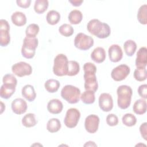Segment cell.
Returning <instances> with one entry per match:
<instances>
[{"label":"cell","mask_w":147,"mask_h":147,"mask_svg":"<svg viewBox=\"0 0 147 147\" xmlns=\"http://www.w3.org/2000/svg\"><path fill=\"white\" fill-rule=\"evenodd\" d=\"M46 19L47 22L52 25H55L59 22L60 20V13L56 10H50L48 12Z\"/></svg>","instance_id":"f1b7e54d"},{"label":"cell","mask_w":147,"mask_h":147,"mask_svg":"<svg viewBox=\"0 0 147 147\" xmlns=\"http://www.w3.org/2000/svg\"><path fill=\"white\" fill-rule=\"evenodd\" d=\"M13 111L16 114H22L26 111L28 106L26 101L22 98H16L13 100L11 105Z\"/></svg>","instance_id":"9a60e30c"},{"label":"cell","mask_w":147,"mask_h":147,"mask_svg":"<svg viewBox=\"0 0 147 147\" xmlns=\"http://www.w3.org/2000/svg\"><path fill=\"white\" fill-rule=\"evenodd\" d=\"M16 3L17 5L22 8H28L30 6V0H17Z\"/></svg>","instance_id":"ab89813d"},{"label":"cell","mask_w":147,"mask_h":147,"mask_svg":"<svg viewBox=\"0 0 147 147\" xmlns=\"http://www.w3.org/2000/svg\"><path fill=\"white\" fill-rule=\"evenodd\" d=\"M133 111L138 115L144 114L146 111V102L145 99H139L137 100L133 106Z\"/></svg>","instance_id":"7402d4cb"},{"label":"cell","mask_w":147,"mask_h":147,"mask_svg":"<svg viewBox=\"0 0 147 147\" xmlns=\"http://www.w3.org/2000/svg\"><path fill=\"white\" fill-rule=\"evenodd\" d=\"M138 93L139 95L144 99L147 98V85L146 84H142L138 88Z\"/></svg>","instance_id":"f35d334b"},{"label":"cell","mask_w":147,"mask_h":147,"mask_svg":"<svg viewBox=\"0 0 147 147\" xmlns=\"http://www.w3.org/2000/svg\"><path fill=\"white\" fill-rule=\"evenodd\" d=\"M22 95L29 102L33 101L36 97V93L34 87L30 84L24 86L21 91Z\"/></svg>","instance_id":"d6986e66"},{"label":"cell","mask_w":147,"mask_h":147,"mask_svg":"<svg viewBox=\"0 0 147 147\" xmlns=\"http://www.w3.org/2000/svg\"><path fill=\"white\" fill-rule=\"evenodd\" d=\"M83 70L84 72L83 76L84 88L86 90L92 91L95 92L98 88V84L95 75L96 72V66L92 63H86L83 65Z\"/></svg>","instance_id":"6da1fadb"},{"label":"cell","mask_w":147,"mask_h":147,"mask_svg":"<svg viewBox=\"0 0 147 147\" xmlns=\"http://www.w3.org/2000/svg\"><path fill=\"white\" fill-rule=\"evenodd\" d=\"M106 123L110 126H116L118 123V118L114 114H110L106 117Z\"/></svg>","instance_id":"74e56055"},{"label":"cell","mask_w":147,"mask_h":147,"mask_svg":"<svg viewBox=\"0 0 147 147\" xmlns=\"http://www.w3.org/2000/svg\"><path fill=\"white\" fill-rule=\"evenodd\" d=\"M69 2L71 3L74 6H79L83 2V0L79 1V0H74V1H69Z\"/></svg>","instance_id":"b9f144b4"},{"label":"cell","mask_w":147,"mask_h":147,"mask_svg":"<svg viewBox=\"0 0 147 147\" xmlns=\"http://www.w3.org/2000/svg\"><path fill=\"white\" fill-rule=\"evenodd\" d=\"M106 57V52L102 47H96L93 50L91 54V59L97 63H101L103 62Z\"/></svg>","instance_id":"ac0fdd59"},{"label":"cell","mask_w":147,"mask_h":147,"mask_svg":"<svg viewBox=\"0 0 147 147\" xmlns=\"http://www.w3.org/2000/svg\"><path fill=\"white\" fill-rule=\"evenodd\" d=\"M147 5L144 4L140 6L137 13V20L139 22L143 25H146L147 24Z\"/></svg>","instance_id":"1f68e13d"},{"label":"cell","mask_w":147,"mask_h":147,"mask_svg":"<svg viewBox=\"0 0 147 147\" xmlns=\"http://www.w3.org/2000/svg\"><path fill=\"white\" fill-rule=\"evenodd\" d=\"M94 42V39L92 37L83 33H79L75 36L74 45L80 50L86 51L93 46Z\"/></svg>","instance_id":"52a82bcc"},{"label":"cell","mask_w":147,"mask_h":147,"mask_svg":"<svg viewBox=\"0 0 147 147\" xmlns=\"http://www.w3.org/2000/svg\"><path fill=\"white\" fill-rule=\"evenodd\" d=\"M99 124V118L95 114L87 116L84 121V127L86 131L90 133H95L98 129Z\"/></svg>","instance_id":"7c38bea8"},{"label":"cell","mask_w":147,"mask_h":147,"mask_svg":"<svg viewBox=\"0 0 147 147\" xmlns=\"http://www.w3.org/2000/svg\"><path fill=\"white\" fill-rule=\"evenodd\" d=\"M61 96L69 103L75 104L80 100V90L72 85H66L61 91Z\"/></svg>","instance_id":"277c9868"},{"label":"cell","mask_w":147,"mask_h":147,"mask_svg":"<svg viewBox=\"0 0 147 147\" xmlns=\"http://www.w3.org/2000/svg\"><path fill=\"white\" fill-rule=\"evenodd\" d=\"M38 41L36 37L29 38L26 37L24 39L21 48V54L26 59H32L36 53V49L38 46Z\"/></svg>","instance_id":"8992f818"},{"label":"cell","mask_w":147,"mask_h":147,"mask_svg":"<svg viewBox=\"0 0 147 147\" xmlns=\"http://www.w3.org/2000/svg\"><path fill=\"white\" fill-rule=\"evenodd\" d=\"M11 71L17 76L23 77L30 75L32 72V68L29 64L24 61H20L12 65Z\"/></svg>","instance_id":"9c48e42d"},{"label":"cell","mask_w":147,"mask_h":147,"mask_svg":"<svg viewBox=\"0 0 147 147\" xmlns=\"http://www.w3.org/2000/svg\"><path fill=\"white\" fill-rule=\"evenodd\" d=\"M87 29L91 34L99 38H107L111 33L109 25L106 23L102 22L98 19L91 20L87 23Z\"/></svg>","instance_id":"7a4b0ae2"},{"label":"cell","mask_w":147,"mask_h":147,"mask_svg":"<svg viewBox=\"0 0 147 147\" xmlns=\"http://www.w3.org/2000/svg\"><path fill=\"white\" fill-rule=\"evenodd\" d=\"M123 48L127 56H132L137 49V44L136 42L132 40H127L124 42Z\"/></svg>","instance_id":"cb8c5ba5"},{"label":"cell","mask_w":147,"mask_h":147,"mask_svg":"<svg viewBox=\"0 0 147 147\" xmlns=\"http://www.w3.org/2000/svg\"><path fill=\"white\" fill-rule=\"evenodd\" d=\"M147 65V48L145 47L139 49L137 53L136 59V66L137 68H146Z\"/></svg>","instance_id":"2e32d148"},{"label":"cell","mask_w":147,"mask_h":147,"mask_svg":"<svg viewBox=\"0 0 147 147\" xmlns=\"http://www.w3.org/2000/svg\"><path fill=\"white\" fill-rule=\"evenodd\" d=\"M118 95L117 103L121 109H126L131 103V99L133 94L131 88L127 85H121L117 90Z\"/></svg>","instance_id":"3957f363"},{"label":"cell","mask_w":147,"mask_h":147,"mask_svg":"<svg viewBox=\"0 0 147 147\" xmlns=\"http://www.w3.org/2000/svg\"><path fill=\"white\" fill-rule=\"evenodd\" d=\"M63 108L62 102L58 99H53L49 101L47 105V110L51 114H57L61 112Z\"/></svg>","instance_id":"e0dca14e"},{"label":"cell","mask_w":147,"mask_h":147,"mask_svg":"<svg viewBox=\"0 0 147 147\" xmlns=\"http://www.w3.org/2000/svg\"><path fill=\"white\" fill-rule=\"evenodd\" d=\"M16 87L13 85L3 84L0 89V96L3 99H9L14 93Z\"/></svg>","instance_id":"44dd1931"},{"label":"cell","mask_w":147,"mask_h":147,"mask_svg":"<svg viewBox=\"0 0 147 147\" xmlns=\"http://www.w3.org/2000/svg\"><path fill=\"white\" fill-rule=\"evenodd\" d=\"M9 30L10 25L8 22L1 19L0 21V45L1 47H6L10 43Z\"/></svg>","instance_id":"30bf717a"},{"label":"cell","mask_w":147,"mask_h":147,"mask_svg":"<svg viewBox=\"0 0 147 147\" xmlns=\"http://www.w3.org/2000/svg\"><path fill=\"white\" fill-rule=\"evenodd\" d=\"M3 83L6 84H10L16 86L17 84V80L16 77L12 74H6L3 77Z\"/></svg>","instance_id":"8d00e7d4"},{"label":"cell","mask_w":147,"mask_h":147,"mask_svg":"<svg viewBox=\"0 0 147 147\" xmlns=\"http://www.w3.org/2000/svg\"><path fill=\"white\" fill-rule=\"evenodd\" d=\"M61 128V123L57 118L50 119L47 124V129L50 133H56Z\"/></svg>","instance_id":"484cf974"},{"label":"cell","mask_w":147,"mask_h":147,"mask_svg":"<svg viewBox=\"0 0 147 147\" xmlns=\"http://www.w3.org/2000/svg\"><path fill=\"white\" fill-rule=\"evenodd\" d=\"M80 71L79 64L74 60L68 61L67 75L69 76L76 75Z\"/></svg>","instance_id":"4dcf8cb0"},{"label":"cell","mask_w":147,"mask_h":147,"mask_svg":"<svg viewBox=\"0 0 147 147\" xmlns=\"http://www.w3.org/2000/svg\"><path fill=\"white\" fill-rule=\"evenodd\" d=\"M82 19L83 14L80 10H73L69 13L68 20L72 24H78L82 21Z\"/></svg>","instance_id":"d4e9b609"},{"label":"cell","mask_w":147,"mask_h":147,"mask_svg":"<svg viewBox=\"0 0 147 147\" xmlns=\"http://www.w3.org/2000/svg\"><path fill=\"white\" fill-rule=\"evenodd\" d=\"M147 123L146 122H144L143 123H142L140 127V131L141 133V136L142 137V138H144V139L145 140H147V136H146V128H147Z\"/></svg>","instance_id":"60d3db41"},{"label":"cell","mask_w":147,"mask_h":147,"mask_svg":"<svg viewBox=\"0 0 147 147\" xmlns=\"http://www.w3.org/2000/svg\"><path fill=\"white\" fill-rule=\"evenodd\" d=\"M80 117V113L77 109L70 108L67 111L64 123L67 127L74 128L76 126Z\"/></svg>","instance_id":"ba28073f"},{"label":"cell","mask_w":147,"mask_h":147,"mask_svg":"<svg viewBox=\"0 0 147 147\" xmlns=\"http://www.w3.org/2000/svg\"><path fill=\"white\" fill-rule=\"evenodd\" d=\"M12 22L16 26H22L26 23V17L24 13L21 11H16L11 16Z\"/></svg>","instance_id":"ffe728a7"},{"label":"cell","mask_w":147,"mask_h":147,"mask_svg":"<svg viewBox=\"0 0 147 147\" xmlns=\"http://www.w3.org/2000/svg\"><path fill=\"white\" fill-rule=\"evenodd\" d=\"M130 68L126 64H121L114 68L111 72V76L113 79L117 82L124 80L130 73Z\"/></svg>","instance_id":"8fae6325"},{"label":"cell","mask_w":147,"mask_h":147,"mask_svg":"<svg viewBox=\"0 0 147 147\" xmlns=\"http://www.w3.org/2000/svg\"><path fill=\"white\" fill-rule=\"evenodd\" d=\"M49 5L47 0H36L34 5V10L37 14H42L45 12Z\"/></svg>","instance_id":"4316f807"},{"label":"cell","mask_w":147,"mask_h":147,"mask_svg":"<svg viewBox=\"0 0 147 147\" xmlns=\"http://www.w3.org/2000/svg\"><path fill=\"white\" fill-rule=\"evenodd\" d=\"M80 99L84 104H92L95 102V92L92 91L86 90L81 95Z\"/></svg>","instance_id":"f546056e"},{"label":"cell","mask_w":147,"mask_h":147,"mask_svg":"<svg viewBox=\"0 0 147 147\" xmlns=\"http://www.w3.org/2000/svg\"><path fill=\"white\" fill-rule=\"evenodd\" d=\"M122 123L126 126L131 127L136 125L137 122L136 117L132 114L127 113L123 115L122 118Z\"/></svg>","instance_id":"836d02e7"},{"label":"cell","mask_w":147,"mask_h":147,"mask_svg":"<svg viewBox=\"0 0 147 147\" xmlns=\"http://www.w3.org/2000/svg\"><path fill=\"white\" fill-rule=\"evenodd\" d=\"M40 30L39 26L36 24H31L29 25L25 30V34L27 37L34 38L38 33Z\"/></svg>","instance_id":"d6a6232c"},{"label":"cell","mask_w":147,"mask_h":147,"mask_svg":"<svg viewBox=\"0 0 147 147\" xmlns=\"http://www.w3.org/2000/svg\"><path fill=\"white\" fill-rule=\"evenodd\" d=\"M84 146H96V145L94 143V142H92V141H88V142H87V143L86 144H85L84 145Z\"/></svg>","instance_id":"7bdbcfd3"},{"label":"cell","mask_w":147,"mask_h":147,"mask_svg":"<svg viewBox=\"0 0 147 147\" xmlns=\"http://www.w3.org/2000/svg\"><path fill=\"white\" fill-rule=\"evenodd\" d=\"M134 78L138 82H142L146 80L147 78L146 68H137L134 72Z\"/></svg>","instance_id":"d590c367"},{"label":"cell","mask_w":147,"mask_h":147,"mask_svg":"<svg viewBox=\"0 0 147 147\" xmlns=\"http://www.w3.org/2000/svg\"><path fill=\"white\" fill-rule=\"evenodd\" d=\"M109 59L111 61L117 63L123 57V52L121 47L117 44L111 45L108 50Z\"/></svg>","instance_id":"5bb4252c"},{"label":"cell","mask_w":147,"mask_h":147,"mask_svg":"<svg viewBox=\"0 0 147 147\" xmlns=\"http://www.w3.org/2000/svg\"><path fill=\"white\" fill-rule=\"evenodd\" d=\"M67 57L62 53L58 54L54 59L53 72L55 75L58 76L67 75L68 73Z\"/></svg>","instance_id":"5b68a950"},{"label":"cell","mask_w":147,"mask_h":147,"mask_svg":"<svg viewBox=\"0 0 147 147\" xmlns=\"http://www.w3.org/2000/svg\"><path fill=\"white\" fill-rule=\"evenodd\" d=\"M59 32L61 35L65 37H69L73 34L74 30L71 25L67 24H64L59 27Z\"/></svg>","instance_id":"e575fe53"},{"label":"cell","mask_w":147,"mask_h":147,"mask_svg":"<svg viewBox=\"0 0 147 147\" xmlns=\"http://www.w3.org/2000/svg\"><path fill=\"white\" fill-rule=\"evenodd\" d=\"M60 86V82L58 80L53 79L47 80L44 84L45 88L50 93L56 92L59 90Z\"/></svg>","instance_id":"603a6c76"},{"label":"cell","mask_w":147,"mask_h":147,"mask_svg":"<svg viewBox=\"0 0 147 147\" xmlns=\"http://www.w3.org/2000/svg\"><path fill=\"white\" fill-rule=\"evenodd\" d=\"M99 106L100 109L105 112L111 111L113 107V100L109 93H102L99 97Z\"/></svg>","instance_id":"4fadbf2b"},{"label":"cell","mask_w":147,"mask_h":147,"mask_svg":"<svg viewBox=\"0 0 147 147\" xmlns=\"http://www.w3.org/2000/svg\"><path fill=\"white\" fill-rule=\"evenodd\" d=\"M36 123L35 114L33 113L26 114L22 119V124L26 127H33Z\"/></svg>","instance_id":"83f0119b"}]
</instances>
